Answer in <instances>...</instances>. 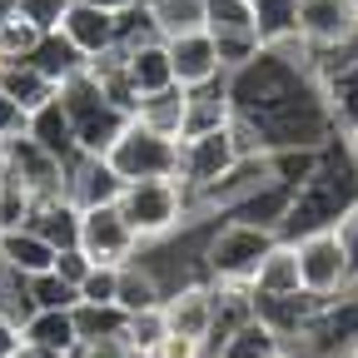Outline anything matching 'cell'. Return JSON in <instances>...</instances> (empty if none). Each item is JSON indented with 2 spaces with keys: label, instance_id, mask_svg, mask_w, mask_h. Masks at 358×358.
<instances>
[{
  "label": "cell",
  "instance_id": "28",
  "mask_svg": "<svg viewBox=\"0 0 358 358\" xmlns=\"http://www.w3.org/2000/svg\"><path fill=\"white\" fill-rule=\"evenodd\" d=\"M274 348H284V338H279L274 329H268V324L259 319V313H254V319H244L239 329H229V334L219 338L214 358H268Z\"/></svg>",
  "mask_w": 358,
  "mask_h": 358
},
{
  "label": "cell",
  "instance_id": "1",
  "mask_svg": "<svg viewBox=\"0 0 358 358\" xmlns=\"http://www.w3.org/2000/svg\"><path fill=\"white\" fill-rule=\"evenodd\" d=\"M229 100L234 120L249 124L259 155H299V150H324L338 140V124L319 95L313 70H299L279 55H259L239 70H229Z\"/></svg>",
  "mask_w": 358,
  "mask_h": 358
},
{
  "label": "cell",
  "instance_id": "39",
  "mask_svg": "<svg viewBox=\"0 0 358 358\" xmlns=\"http://www.w3.org/2000/svg\"><path fill=\"white\" fill-rule=\"evenodd\" d=\"M115 284H120V268H105L95 264L80 284V303H115Z\"/></svg>",
  "mask_w": 358,
  "mask_h": 358
},
{
  "label": "cell",
  "instance_id": "3",
  "mask_svg": "<svg viewBox=\"0 0 358 358\" xmlns=\"http://www.w3.org/2000/svg\"><path fill=\"white\" fill-rule=\"evenodd\" d=\"M279 244V229L249 219H214L204 239V279L209 284H249L259 259Z\"/></svg>",
  "mask_w": 358,
  "mask_h": 358
},
{
  "label": "cell",
  "instance_id": "49",
  "mask_svg": "<svg viewBox=\"0 0 358 358\" xmlns=\"http://www.w3.org/2000/svg\"><path fill=\"white\" fill-rule=\"evenodd\" d=\"M268 358H299L294 348H274V353H268Z\"/></svg>",
  "mask_w": 358,
  "mask_h": 358
},
{
  "label": "cell",
  "instance_id": "34",
  "mask_svg": "<svg viewBox=\"0 0 358 358\" xmlns=\"http://www.w3.org/2000/svg\"><path fill=\"white\" fill-rule=\"evenodd\" d=\"M169 329H164V313L159 308H150V313H124V348L129 353H140V358H150L155 353V343L164 338Z\"/></svg>",
  "mask_w": 358,
  "mask_h": 358
},
{
  "label": "cell",
  "instance_id": "24",
  "mask_svg": "<svg viewBox=\"0 0 358 358\" xmlns=\"http://www.w3.org/2000/svg\"><path fill=\"white\" fill-rule=\"evenodd\" d=\"M0 264L15 268V274H45V268H55V249L45 244L30 224L25 229H10V234H0Z\"/></svg>",
  "mask_w": 358,
  "mask_h": 358
},
{
  "label": "cell",
  "instance_id": "31",
  "mask_svg": "<svg viewBox=\"0 0 358 358\" xmlns=\"http://www.w3.org/2000/svg\"><path fill=\"white\" fill-rule=\"evenodd\" d=\"M30 214H35V194L25 189V179L10 169V159L0 155V234L25 229Z\"/></svg>",
  "mask_w": 358,
  "mask_h": 358
},
{
  "label": "cell",
  "instance_id": "41",
  "mask_svg": "<svg viewBox=\"0 0 358 358\" xmlns=\"http://www.w3.org/2000/svg\"><path fill=\"white\" fill-rule=\"evenodd\" d=\"M90 268H95V264L85 259V249H80V244H75V249H60V254H55V274H60L65 284H75V289L85 284V274H90Z\"/></svg>",
  "mask_w": 358,
  "mask_h": 358
},
{
  "label": "cell",
  "instance_id": "35",
  "mask_svg": "<svg viewBox=\"0 0 358 358\" xmlns=\"http://www.w3.org/2000/svg\"><path fill=\"white\" fill-rule=\"evenodd\" d=\"M249 10H254V25H259V45H268L274 35H289L294 30L299 0H249Z\"/></svg>",
  "mask_w": 358,
  "mask_h": 358
},
{
  "label": "cell",
  "instance_id": "20",
  "mask_svg": "<svg viewBox=\"0 0 358 358\" xmlns=\"http://www.w3.org/2000/svg\"><path fill=\"white\" fill-rule=\"evenodd\" d=\"M164 303V279L134 254L129 264H120V284H115V308L120 313H150Z\"/></svg>",
  "mask_w": 358,
  "mask_h": 358
},
{
  "label": "cell",
  "instance_id": "23",
  "mask_svg": "<svg viewBox=\"0 0 358 358\" xmlns=\"http://www.w3.org/2000/svg\"><path fill=\"white\" fill-rule=\"evenodd\" d=\"M30 229L50 244L55 254L60 249H75L80 244V204L75 199H45V204H35V214H30Z\"/></svg>",
  "mask_w": 358,
  "mask_h": 358
},
{
  "label": "cell",
  "instance_id": "7",
  "mask_svg": "<svg viewBox=\"0 0 358 358\" xmlns=\"http://www.w3.org/2000/svg\"><path fill=\"white\" fill-rule=\"evenodd\" d=\"M105 164L124 179V185H134V179H174V169H179V140H164V134L145 129L140 120H129L120 129V140L105 150Z\"/></svg>",
  "mask_w": 358,
  "mask_h": 358
},
{
  "label": "cell",
  "instance_id": "33",
  "mask_svg": "<svg viewBox=\"0 0 358 358\" xmlns=\"http://www.w3.org/2000/svg\"><path fill=\"white\" fill-rule=\"evenodd\" d=\"M0 313H6L10 324H20V329L35 319L30 279H25V274H15V268H6V264H0Z\"/></svg>",
  "mask_w": 358,
  "mask_h": 358
},
{
  "label": "cell",
  "instance_id": "26",
  "mask_svg": "<svg viewBox=\"0 0 358 358\" xmlns=\"http://www.w3.org/2000/svg\"><path fill=\"white\" fill-rule=\"evenodd\" d=\"M0 90H6V95L25 110V115H35V110H45V105H50L55 95H60V90L50 85V80H45L30 60H15V65H0Z\"/></svg>",
  "mask_w": 358,
  "mask_h": 358
},
{
  "label": "cell",
  "instance_id": "15",
  "mask_svg": "<svg viewBox=\"0 0 358 358\" xmlns=\"http://www.w3.org/2000/svg\"><path fill=\"white\" fill-rule=\"evenodd\" d=\"M164 45H169V75H174L179 90H199V85H214V80L229 75L219 60V45L209 40V30L179 35V40H164Z\"/></svg>",
  "mask_w": 358,
  "mask_h": 358
},
{
  "label": "cell",
  "instance_id": "27",
  "mask_svg": "<svg viewBox=\"0 0 358 358\" xmlns=\"http://www.w3.org/2000/svg\"><path fill=\"white\" fill-rule=\"evenodd\" d=\"M150 15H155L159 40L199 35L209 25V0H150Z\"/></svg>",
  "mask_w": 358,
  "mask_h": 358
},
{
  "label": "cell",
  "instance_id": "11",
  "mask_svg": "<svg viewBox=\"0 0 358 358\" xmlns=\"http://www.w3.org/2000/svg\"><path fill=\"white\" fill-rule=\"evenodd\" d=\"M80 249L90 264H105V268H120L140 254V234L124 224L120 204H95V209H80Z\"/></svg>",
  "mask_w": 358,
  "mask_h": 358
},
{
  "label": "cell",
  "instance_id": "22",
  "mask_svg": "<svg viewBox=\"0 0 358 358\" xmlns=\"http://www.w3.org/2000/svg\"><path fill=\"white\" fill-rule=\"evenodd\" d=\"M25 134L45 150V155H55L60 164H70L75 155H80V145H75V129H70V115H65V105H60V95L45 105V110H35L30 115V124H25Z\"/></svg>",
  "mask_w": 358,
  "mask_h": 358
},
{
  "label": "cell",
  "instance_id": "16",
  "mask_svg": "<svg viewBox=\"0 0 358 358\" xmlns=\"http://www.w3.org/2000/svg\"><path fill=\"white\" fill-rule=\"evenodd\" d=\"M60 35L75 45L85 60H95L105 50H115V35H120V20L110 6H95V0H70V10L60 20Z\"/></svg>",
  "mask_w": 358,
  "mask_h": 358
},
{
  "label": "cell",
  "instance_id": "18",
  "mask_svg": "<svg viewBox=\"0 0 358 358\" xmlns=\"http://www.w3.org/2000/svg\"><path fill=\"white\" fill-rule=\"evenodd\" d=\"M249 289H254V299H289V294H303V274H299V249H294V239H279L274 249L259 259Z\"/></svg>",
  "mask_w": 358,
  "mask_h": 358
},
{
  "label": "cell",
  "instance_id": "45",
  "mask_svg": "<svg viewBox=\"0 0 358 358\" xmlns=\"http://www.w3.org/2000/svg\"><path fill=\"white\" fill-rule=\"evenodd\" d=\"M20 343H25V329H20V324H10L6 313H0V358H10Z\"/></svg>",
  "mask_w": 358,
  "mask_h": 358
},
{
  "label": "cell",
  "instance_id": "52",
  "mask_svg": "<svg viewBox=\"0 0 358 358\" xmlns=\"http://www.w3.org/2000/svg\"><path fill=\"white\" fill-rule=\"evenodd\" d=\"M353 6H358V0H353Z\"/></svg>",
  "mask_w": 358,
  "mask_h": 358
},
{
  "label": "cell",
  "instance_id": "40",
  "mask_svg": "<svg viewBox=\"0 0 358 358\" xmlns=\"http://www.w3.org/2000/svg\"><path fill=\"white\" fill-rule=\"evenodd\" d=\"M150 358H209V343H199V338H179V334H164L159 343H155V353Z\"/></svg>",
  "mask_w": 358,
  "mask_h": 358
},
{
  "label": "cell",
  "instance_id": "10",
  "mask_svg": "<svg viewBox=\"0 0 358 358\" xmlns=\"http://www.w3.org/2000/svg\"><path fill=\"white\" fill-rule=\"evenodd\" d=\"M294 30L313 45V55H343L358 45V6L353 0H299Z\"/></svg>",
  "mask_w": 358,
  "mask_h": 358
},
{
  "label": "cell",
  "instance_id": "12",
  "mask_svg": "<svg viewBox=\"0 0 358 358\" xmlns=\"http://www.w3.org/2000/svg\"><path fill=\"white\" fill-rule=\"evenodd\" d=\"M164 329L179 334V338H199V343H214V324H219V294L209 279H185L164 289Z\"/></svg>",
  "mask_w": 358,
  "mask_h": 358
},
{
  "label": "cell",
  "instance_id": "9",
  "mask_svg": "<svg viewBox=\"0 0 358 358\" xmlns=\"http://www.w3.org/2000/svg\"><path fill=\"white\" fill-rule=\"evenodd\" d=\"M294 249H299L303 294H313V299H338L343 289H353L348 254H343V244H338V234H334V229L299 234V239H294Z\"/></svg>",
  "mask_w": 358,
  "mask_h": 358
},
{
  "label": "cell",
  "instance_id": "19",
  "mask_svg": "<svg viewBox=\"0 0 358 358\" xmlns=\"http://www.w3.org/2000/svg\"><path fill=\"white\" fill-rule=\"evenodd\" d=\"M185 105H189V90L164 85V90H155V95L134 100V115L129 120H140L145 129L164 134V140H185Z\"/></svg>",
  "mask_w": 358,
  "mask_h": 358
},
{
  "label": "cell",
  "instance_id": "43",
  "mask_svg": "<svg viewBox=\"0 0 358 358\" xmlns=\"http://www.w3.org/2000/svg\"><path fill=\"white\" fill-rule=\"evenodd\" d=\"M25 124H30V115L0 90V140H15V134H25Z\"/></svg>",
  "mask_w": 358,
  "mask_h": 358
},
{
  "label": "cell",
  "instance_id": "38",
  "mask_svg": "<svg viewBox=\"0 0 358 358\" xmlns=\"http://www.w3.org/2000/svg\"><path fill=\"white\" fill-rule=\"evenodd\" d=\"M15 6H20V20H30L40 35H55L65 10H70V0H15Z\"/></svg>",
  "mask_w": 358,
  "mask_h": 358
},
{
  "label": "cell",
  "instance_id": "5",
  "mask_svg": "<svg viewBox=\"0 0 358 358\" xmlns=\"http://www.w3.org/2000/svg\"><path fill=\"white\" fill-rule=\"evenodd\" d=\"M60 105H65V115H70V129H75L80 155H105V150L120 140V129L129 124V115H124L85 70L60 85Z\"/></svg>",
  "mask_w": 358,
  "mask_h": 358
},
{
  "label": "cell",
  "instance_id": "29",
  "mask_svg": "<svg viewBox=\"0 0 358 358\" xmlns=\"http://www.w3.org/2000/svg\"><path fill=\"white\" fill-rule=\"evenodd\" d=\"M129 55V80H134V95H155V90L174 85L169 75V45L164 40H150V45H134Z\"/></svg>",
  "mask_w": 358,
  "mask_h": 358
},
{
  "label": "cell",
  "instance_id": "30",
  "mask_svg": "<svg viewBox=\"0 0 358 358\" xmlns=\"http://www.w3.org/2000/svg\"><path fill=\"white\" fill-rule=\"evenodd\" d=\"M30 65H35V70H40L45 80H50V85L60 90V85H65L70 75H80V70H85V55L75 50V45H70V40H65L60 30H55V35H40V45H35Z\"/></svg>",
  "mask_w": 358,
  "mask_h": 358
},
{
  "label": "cell",
  "instance_id": "8",
  "mask_svg": "<svg viewBox=\"0 0 358 358\" xmlns=\"http://www.w3.org/2000/svg\"><path fill=\"white\" fill-rule=\"evenodd\" d=\"M239 159H244V155H239V145H234V129L185 134V140H179V169H174V185L194 199V194H204L209 185H219V179L229 174Z\"/></svg>",
  "mask_w": 358,
  "mask_h": 358
},
{
  "label": "cell",
  "instance_id": "25",
  "mask_svg": "<svg viewBox=\"0 0 358 358\" xmlns=\"http://www.w3.org/2000/svg\"><path fill=\"white\" fill-rule=\"evenodd\" d=\"M25 343H40L50 353L75 358L80 353V329H75V308H40L35 319L25 324Z\"/></svg>",
  "mask_w": 358,
  "mask_h": 358
},
{
  "label": "cell",
  "instance_id": "51",
  "mask_svg": "<svg viewBox=\"0 0 358 358\" xmlns=\"http://www.w3.org/2000/svg\"><path fill=\"white\" fill-rule=\"evenodd\" d=\"M134 358H140V353H134Z\"/></svg>",
  "mask_w": 358,
  "mask_h": 358
},
{
  "label": "cell",
  "instance_id": "17",
  "mask_svg": "<svg viewBox=\"0 0 358 358\" xmlns=\"http://www.w3.org/2000/svg\"><path fill=\"white\" fill-rule=\"evenodd\" d=\"M124 189V179L105 164V155H75L65 164V199H75L80 209H95V204H115Z\"/></svg>",
  "mask_w": 358,
  "mask_h": 358
},
{
  "label": "cell",
  "instance_id": "47",
  "mask_svg": "<svg viewBox=\"0 0 358 358\" xmlns=\"http://www.w3.org/2000/svg\"><path fill=\"white\" fill-rule=\"evenodd\" d=\"M343 145H348V155L358 159V124H348V129H343Z\"/></svg>",
  "mask_w": 358,
  "mask_h": 358
},
{
  "label": "cell",
  "instance_id": "37",
  "mask_svg": "<svg viewBox=\"0 0 358 358\" xmlns=\"http://www.w3.org/2000/svg\"><path fill=\"white\" fill-rule=\"evenodd\" d=\"M35 45H40V30L30 20H6L0 25V65H15V60H30L35 55Z\"/></svg>",
  "mask_w": 358,
  "mask_h": 358
},
{
  "label": "cell",
  "instance_id": "48",
  "mask_svg": "<svg viewBox=\"0 0 358 358\" xmlns=\"http://www.w3.org/2000/svg\"><path fill=\"white\" fill-rule=\"evenodd\" d=\"M20 15V6H15V0H0V25H6V20H15Z\"/></svg>",
  "mask_w": 358,
  "mask_h": 358
},
{
  "label": "cell",
  "instance_id": "21",
  "mask_svg": "<svg viewBox=\"0 0 358 358\" xmlns=\"http://www.w3.org/2000/svg\"><path fill=\"white\" fill-rule=\"evenodd\" d=\"M234 120V100H229V75L189 90V105H185V134H209V129H229Z\"/></svg>",
  "mask_w": 358,
  "mask_h": 358
},
{
  "label": "cell",
  "instance_id": "2",
  "mask_svg": "<svg viewBox=\"0 0 358 358\" xmlns=\"http://www.w3.org/2000/svg\"><path fill=\"white\" fill-rule=\"evenodd\" d=\"M353 204H358V159L348 155L343 134H338L334 145L319 150L313 169L294 185L289 214L279 224V239H299V234H313V229H334Z\"/></svg>",
  "mask_w": 358,
  "mask_h": 358
},
{
  "label": "cell",
  "instance_id": "13",
  "mask_svg": "<svg viewBox=\"0 0 358 358\" xmlns=\"http://www.w3.org/2000/svg\"><path fill=\"white\" fill-rule=\"evenodd\" d=\"M209 40L219 45V60L224 70H239L259 55V25L249 0H209Z\"/></svg>",
  "mask_w": 358,
  "mask_h": 358
},
{
  "label": "cell",
  "instance_id": "36",
  "mask_svg": "<svg viewBox=\"0 0 358 358\" xmlns=\"http://www.w3.org/2000/svg\"><path fill=\"white\" fill-rule=\"evenodd\" d=\"M30 299H35V313L40 308H75L80 303V289L65 284L55 268H45V274H30Z\"/></svg>",
  "mask_w": 358,
  "mask_h": 358
},
{
  "label": "cell",
  "instance_id": "32",
  "mask_svg": "<svg viewBox=\"0 0 358 358\" xmlns=\"http://www.w3.org/2000/svg\"><path fill=\"white\" fill-rule=\"evenodd\" d=\"M75 329H80V343H90V338H120L124 334V313L115 303H75Z\"/></svg>",
  "mask_w": 358,
  "mask_h": 358
},
{
  "label": "cell",
  "instance_id": "50",
  "mask_svg": "<svg viewBox=\"0 0 358 358\" xmlns=\"http://www.w3.org/2000/svg\"><path fill=\"white\" fill-rule=\"evenodd\" d=\"M348 358H358V343H353V353H348Z\"/></svg>",
  "mask_w": 358,
  "mask_h": 358
},
{
  "label": "cell",
  "instance_id": "6",
  "mask_svg": "<svg viewBox=\"0 0 358 358\" xmlns=\"http://www.w3.org/2000/svg\"><path fill=\"white\" fill-rule=\"evenodd\" d=\"M358 343V284L343 289L338 299H319V308L299 324L294 338H284V348H294L299 358H348Z\"/></svg>",
  "mask_w": 358,
  "mask_h": 358
},
{
  "label": "cell",
  "instance_id": "4",
  "mask_svg": "<svg viewBox=\"0 0 358 358\" xmlns=\"http://www.w3.org/2000/svg\"><path fill=\"white\" fill-rule=\"evenodd\" d=\"M120 214L140 244H159V239H174L185 224H194L189 214V194L174 185V179H134V185L120 189Z\"/></svg>",
  "mask_w": 358,
  "mask_h": 358
},
{
  "label": "cell",
  "instance_id": "44",
  "mask_svg": "<svg viewBox=\"0 0 358 358\" xmlns=\"http://www.w3.org/2000/svg\"><path fill=\"white\" fill-rule=\"evenodd\" d=\"M75 358H134V353L124 348V338H90V343H80Z\"/></svg>",
  "mask_w": 358,
  "mask_h": 358
},
{
  "label": "cell",
  "instance_id": "46",
  "mask_svg": "<svg viewBox=\"0 0 358 358\" xmlns=\"http://www.w3.org/2000/svg\"><path fill=\"white\" fill-rule=\"evenodd\" d=\"M10 358H65V353H50V348H40V343H20Z\"/></svg>",
  "mask_w": 358,
  "mask_h": 358
},
{
  "label": "cell",
  "instance_id": "42",
  "mask_svg": "<svg viewBox=\"0 0 358 358\" xmlns=\"http://www.w3.org/2000/svg\"><path fill=\"white\" fill-rule=\"evenodd\" d=\"M334 234H338V244H343V254H348V274H353V284H358V204L334 224Z\"/></svg>",
  "mask_w": 358,
  "mask_h": 358
},
{
  "label": "cell",
  "instance_id": "14",
  "mask_svg": "<svg viewBox=\"0 0 358 358\" xmlns=\"http://www.w3.org/2000/svg\"><path fill=\"white\" fill-rule=\"evenodd\" d=\"M313 80H319V95L338 124V134L348 124H358V50H343V55H319L313 65Z\"/></svg>",
  "mask_w": 358,
  "mask_h": 358
}]
</instances>
